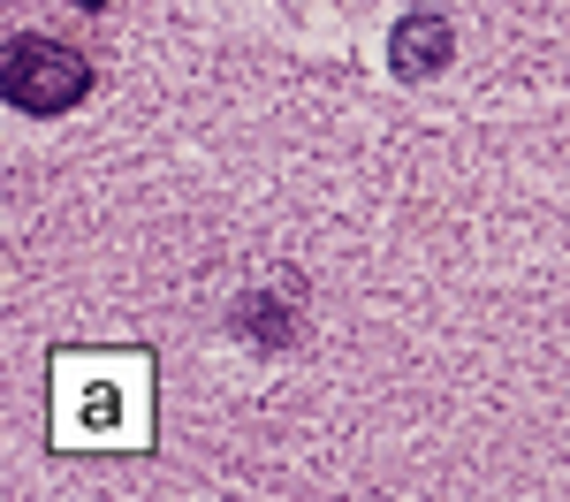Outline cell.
Returning <instances> with one entry per match:
<instances>
[{
	"label": "cell",
	"mask_w": 570,
	"mask_h": 502,
	"mask_svg": "<svg viewBox=\"0 0 570 502\" xmlns=\"http://www.w3.org/2000/svg\"><path fill=\"white\" fill-rule=\"evenodd\" d=\"M153 365L145 358H61L53 365V434L61 442H145Z\"/></svg>",
	"instance_id": "cell-1"
},
{
	"label": "cell",
	"mask_w": 570,
	"mask_h": 502,
	"mask_svg": "<svg viewBox=\"0 0 570 502\" xmlns=\"http://www.w3.org/2000/svg\"><path fill=\"white\" fill-rule=\"evenodd\" d=\"M0 91H8V107H23V115H69L91 91V61L77 46L16 39L8 61H0Z\"/></svg>",
	"instance_id": "cell-2"
},
{
	"label": "cell",
	"mask_w": 570,
	"mask_h": 502,
	"mask_svg": "<svg viewBox=\"0 0 570 502\" xmlns=\"http://www.w3.org/2000/svg\"><path fill=\"white\" fill-rule=\"evenodd\" d=\"M449 23L441 16H403L395 23V39H389V69L403 77V85H426V77H441L449 69Z\"/></svg>",
	"instance_id": "cell-3"
},
{
	"label": "cell",
	"mask_w": 570,
	"mask_h": 502,
	"mask_svg": "<svg viewBox=\"0 0 570 502\" xmlns=\"http://www.w3.org/2000/svg\"><path fill=\"white\" fill-rule=\"evenodd\" d=\"M297 297H305L297 282H282V289H244L236 313H228V327L252 335L259 351H289V335H297V327H289V319H297Z\"/></svg>",
	"instance_id": "cell-4"
},
{
	"label": "cell",
	"mask_w": 570,
	"mask_h": 502,
	"mask_svg": "<svg viewBox=\"0 0 570 502\" xmlns=\"http://www.w3.org/2000/svg\"><path fill=\"white\" fill-rule=\"evenodd\" d=\"M77 8H91V16H99V8H107V0H77Z\"/></svg>",
	"instance_id": "cell-5"
}]
</instances>
